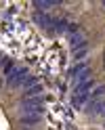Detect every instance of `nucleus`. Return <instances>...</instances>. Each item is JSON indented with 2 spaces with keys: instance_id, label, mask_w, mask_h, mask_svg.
<instances>
[{
  "instance_id": "obj_10",
  "label": "nucleus",
  "mask_w": 105,
  "mask_h": 130,
  "mask_svg": "<svg viewBox=\"0 0 105 130\" xmlns=\"http://www.w3.org/2000/svg\"><path fill=\"white\" fill-rule=\"evenodd\" d=\"M36 80H38L36 76H25V78H23V82H21V84H23V88H32V86H36V84H38Z\"/></svg>"
},
{
  "instance_id": "obj_16",
  "label": "nucleus",
  "mask_w": 105,
  "mask_h": 130,
  "mask_svg": "<svg viewBox=\"0 0 105 130\" xmlns=\"http://www.w3.org/2000/svg\"><path fill=\"white\" fill-rule=\"evenodd\" d=\"M0 61H2V55H0Z\"/></svg>"
},
{
  "instance_id": "obj_8",
  "label": "nucleus",
  "mask_w": 105,
  "mask_h": 130,
  "mask_svg": "<svg viewBox=\"0 0 105 130\" xmlns=\"http://www.w3.org/2000/svg\"><path fill=\"white\" fill-rule=\"evenodd\" d=\"M21 124L23 126H25V124H38V122H40V116H38V113H36V116H21Z\"/></svg>"
},
{
  "instance_id": "obj_1",
  "label": "nucleus",
  "mask_w": 105,
  "mask_h": 130,
  "mask_svg": "<svg viewBox=\"0 0 105 130\" xmlns=\"http://www.w3.org/2000/svg\"><path fill=\"white\" fill-rule=\"evenodd\" d=\"M42 103H44V96H29V99H23L21 109L27 111V113H32V116H36V113H42L44 111Z\"/></svg>"
},
{
  "instance_id": "obj_2",
  "label": "nucleus",
  "mask_w": 105,
  "mask_h": 130,
  "mask_svg": "<svg viewBox=\"0 0 105 130\" xmlns=\"http://www.w3.org/2000/svg\"><path fill=\"white\" fill-rule=\"evenodd\" d=\"M34 21L38 23V25H42L44 29H48V31H53V27H55L53 17H51L48 13H42V11H36V13H34Z\"/></svg>"
},
{
  "instance_id": "obj_6",
  "label": "nucleus",
  "mask_w": 105,
  "mask_h": 130,
  "mask_svg": "<svg viewBox=\"0 0 105 130\" xmlns=\"http://www.w3.org/2000/svg\"><path fill=\"white\" fill-rule=\"evenodd\" d=\"M86 80H91V69H88V67H86V69H82V71H80V74H78V76L74 78V84L78 86V84L86 82Z\"/></svg>"
},
{
  "instance_id": "obj_12",
  "label": "nucleus",
  "mask_w": 105,
  "mask_h": 130,
  "mask_svg": "<svg viewBox=\"0 0 105 130\" xmlns=\"http://www.w3.org/2000/svg\"><path fill=\"white\" fill-rule=\"evenodd\" d=\"M40 92H42V86L36 84V86H32V88L25 90V99H29V96H34V94H40Z\"/></svg>"
},
{
  "instance_id": "obj_14",
  "label": "nucleus",
  "mask_w": 105,
  "mask_h": 130,
  "mask_svg": "<svg viewBox=\"0 0 105 130\" xmlns=\"http://www.w3.org/2000/svg\"><path fill=\"white\" fill-rule=\"evenodd\" d=\"M11 71H13V63L9 61V63H6V69H4V74H6V76H11Z\"/></svg>"
},
{
  "instance_id": "obj_9",
  "label": "nucleus",
  "mask_w": 105,
  "mask_h": 130,
  "mask_svg": "<svg viewBox=\"0 0 105 130\" xmlns=\"http://www.w3.org/2000/svg\"><path fill=\"white\" fill-rule=\"evenodd\" d=\"M103 94H105V84H103V86H97L95 90L91 92V101H99Z\"/></svg>"
},
{
  "instance_id": "obj_5",
  "label": "nucleus",
  "mask_w": 105,
  "mask_h": 130,
  "mask_svg": "<svg viewBox=\"0 0 105 130\" xmlns=\"http://www.w3.org/2000/svg\"><path fill=\"white\" fill-rule=\"evenodd\" d=\"M71 53H74L76 59H84V57L88 55V44L84 42V44H80V46H76V48H71Z\"/></svg>"
},
{
  "instance_id": "obj_15",
  "label": "nucleus",
  "mask_w": 105,
  "mask_h": 130,
  "mask_svg": "<svg viewBox=\"0 0 105 130\" xmlns=\"http://www.w3.org/2000/svg\"><path fill=\"white\" fill-rule=\"evenodd\" d=\"M69 34H76V31H78V25H76V23H69Z\"/></svg>"
},
{
  "instance_id": "obj_7",
  "label": "nucleus",
  "mask_w": 105,
  "mask_h": 130,
  "mask_svg": "<svg viewBox=\"0 0 105 130\" xmlns=\"http://www.w3.org/2000/svg\"><path fill=\"white\" fill-rule=\"evenodd\" d=\"M57 34H65V31L69 29V23L65 21V19H59V21H55V27H53Z\"/></svg>"
},
{
  "instance_id": "obj_17",
  "label": "nucleus",
  "mask_w": 105,
  "mask_h": 130,
  "mask_svg": "<svg viewBox=\"0 0 105 130\" xmlns=\"http://www.w3.org/2000/svg\"><path fill=\"white\" fill-rule=\"evenodd\" d=\"M103 6H105V2H103Z\"/></svg>"
},
{
  "instance_id": "obj_4",
  "label": "nucleus",
  "mask_w": 105,
  "mask_h": 130,
  "mask_svg": "<svg viewBox=\"0 0 105 130\" xmlns=\"http://www.w3.org/2000/svg\"><path fill=\"white\" fill-rule=\"evenodd\" d=\"M84 42H86V40H84V34H80V31H76V34L69 36V46H71V48H76V46L84 44Z\"/></svg>"
},
{
  "instance_id": "obj_3",
  "label": "nucleus",
  "mask_w": 105,
  "mask_h": 130,
  "mask_svg": "<svg viewBox=\"0 0 105 130\" xmlns=\"http://www.w3.org/2000/svg\"><path fill=\"white\" fill-rule=\"evenodd\" d=\"M25 76H27V69H25V67H21V69H13L6 84H9L11 88H15V86H19V84L23 82V78H25Z\"/></svg>"
},
{
  "instance_id": "obj_11",
  "label": "nucleus",
  "mask_w": 105,
  "mask_h": 130,
  "mask_svg": "<svg viewBox=\"0 0 105 130\" xmlns=\"http://www.w3.org/2000/svg\"><path fill=\"white\" fill-rule=\"evenodd\" d=\"M55 4H61V2H48V0H38V2H34L36 9H51Z\"/></svg>"
},
{
  "instance_id": "obj_13",
  "label": "nucleus",
  "mask_w": 105,
  "mask_h": 130,
  "mask_svg": "<svg viewBox=\"0 0 105 130\" xmlns=\"http://www.w3.org/2000/svg\"><path fill=\"white\" fill-rule=\"evenodd\" d=\"M82 69H86V63H78V65H74V67L69 69V76H71V78H76Z\"/></svg>"
}]
</instances>
